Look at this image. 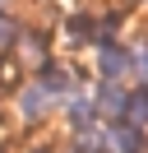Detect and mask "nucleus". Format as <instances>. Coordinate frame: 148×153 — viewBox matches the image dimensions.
<instances>
[{
	"mask_svg": "<svg viewBox=\"0 0 148 153\" xmlns=\"http://www.w3.org/2000/svg\"><path fill=\"white\" fill-rule=\"evenodd\" d=\"M120 121H130L134 130H148V84H139V88L125 93V111H120Z\"/></svg>",
	"mask_w": 148,
	"mask_h": 153,
	"instance_id": "obj_7",
	"label": "nucleus"
},
{
	"mask_svg": "<svg viewBox=\"0 0 148 153\" xmlns=\"http://www.w3.org/2000/svg\"><path fill=\"white\" fill-rule=\"evenodd\" d=\"M60 37H65V47H92V19L88 14H70Z\"/></svg>",
	"mask_w": 148,
	"mask_h": 153,
	"instance_id": "obj_9",
	"label": "nucleus"
},
{
	"mask_svg": "<svg viewBox=\"0 0 148 153\" xmlns=\"http://www.w3.org/2000/svg\"><path fill=\"white\" fill-rule=\"evenodd\" d=\"M51 60V47H46V33H18V65L23 70H42Z\"/></svg>",
	"mask_w": 148,
	"mask_h": 153,
	"instance_id": "obj_4",
	"label": "nucleus"
},
{
	"mask_svg": "<svg viewBox=\"0 0 148 153\" xmlns=\"http://www.w3.org/2000/svg\"><path fill=\"white\" fill-rule=\"evenodd\" d=\"M5 10H9V0H0V14H5Z\"/></svg>",
	"mask_w": 148,
	"mask_h": 153,
	"instance_id": "obj_13",
	"label": "nucleus"
},
{
	"mask_svg": "<svg viewBox=\"0 0 148 153\" xmlns=\"http://www.w3.org/2000/svg\"><path fill=\"white\" fill-rule=\"evenodd\" d=\"M92 107H97V116H107V121H120V111H125V88H120L116 79H97Z\"/></svg>",
	"mask_w": 148,
	"mask_h": 153,
	"instance_id": "obj_5",
	"label": "nucleus"
},
{
	"mask_svg": "<svg viewBox=\"0 0 148 153\" xmlns=\"http://www.w3.org/2000/svg\"><path fill=\"white\" fill-rule=\"evenodd\" d=\"M130 79H139V84H148V37L130 47Z\"/></svg>",
	"mask_w": 148,
	"mask_h": 153,
	"instance_id": "obj_10",
	"label": "nucleus"
},
{
	"mask_svg": "<svg viewBox=\"0 0 148 153\" xmlns=\"http://www.w3.org/2000/svg\"><path fill=\"white\" fill-rule=\"evenodd\" d=\"M33 79H37V84H42L51 97H60V93L70 97V93H74V70H70V65H56V60H46Z\"/></svg>",
	"mask_w": 148,
	"mask_h": 153,
	"instance_id": "obj_6",
	"label": "nucleus"
},
{
	"mask_svg": "<svg viewBox=\"0 0 148 153\" xmlns=\"http://www.w3.org/2000/svg\"><path fill=\"white\" fill-rule=\"evenodd\" d=\"M14 37H18V28L5 19V14H0V51H9V47H14Z\"/></svg>",
	"mask_w": 148,
	"mask_h": 153,
	"instance_id": "obj_12",
	"label": "nucleus"
},
{
	"mask_svg": "<svg viewBox=\"0 0 148 153\" xmlns=\"http://www.w3.org/2000/svg\"><path fill=\"white\" fill-rule=\"evenodd\" d=\"M0 153H5V149H0Z\"/></svg>",
	"mask_w": 148,
	"mask_h": 153,
	"instance_id": "obj_15",
	"label": "nucleus"
},
{
	"mask_svg": "<svg viewBox=\"0 0 148 153\" xmlns=\"http://www.w3.org/2000/svg\"><path fill=\"white\" fill-rule=\"evenodd\" d=\"M18 70H23L18 60H0V88H14L18 84Z\"/></svg>",
	"mask_w": 148,
	"mask_h": 153,
	"instance_id": "obj_11",
	"label": "nucleus"
},
{
	"mask_svg": "<svg viewBox=\"0 0 148 153\" xmlns=\"http://www.w3.org/2000/svg\"><path fill=\"white\" fill-rule=\"evenodd\" d=\"M107 149L111 153H144V130H134L130 121H107Z\"/></svg>",
	"mask_w": 148,
	"mask_h": 153,
	"instance_id": "obj_3",
	"label": "nucleus"
},
{
	"mask_svg": "<svg viewBox=\"0 0 148 153\" xmlns=\"http://www.w3.org/2000/svg\"><path fill=\"white\" fill-rule=\"evenodd\" d=\"M74 153H92V149H74Z\"/></svg>",
	"mask_w": 148,
	"mask_h": 153,
	"instance_id": "obj_14",
	"label": "nucleus"
},
{
	"mask_svg": "<svg viewBox=\"0 0 148 153\" xmlns=\"http://www.w3.org/2000/svg\"><path fill=\"white\" fill-rule=\"evenodd\" d=\"M51 107H56V97L46 93L37 79H28V84L18 88V116H23V121H46Z\"/></svg>",
	"mask_w": 148,
	"mask_h": 153,
	"instance_id": "obj_2",
	"label": "nucleus"
},
{
	"mask_svg": "<svg viewBox=\"0 0 148 153\" xmlns=\"http://www.w3.org/2000/svg\"><path fill=\"white\" fill-rule=\"evenodd\" d=\"M65 116H70L74 130H92V125L102 121L97 107H92V97H70V102H65Z\"/></svg>",
	"mask_w": 148,
	"mask_h": 153,
	"instance_id": "obj_8",
	"label": "nucleus"
},
{
	"mask_svg": "<svg viewBox=\"0 0 148 153\" xmlns=\"http://www.w3.org/2000/svg\"><path fill=\"white\" fill-rule=\"evenodd\" d=\"M97 79H130V47L120 42H102L97 47Z\"/></svg>",
	"mask_w": 148,
	"mask_h": 153,
	"instance_id": "obj_1",
	"label": "nucleus"
}]
</instances>
